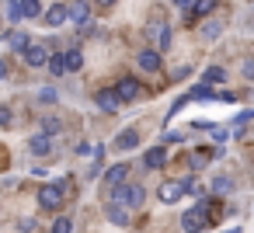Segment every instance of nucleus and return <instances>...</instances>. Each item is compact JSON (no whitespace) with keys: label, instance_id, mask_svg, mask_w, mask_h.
<instances>
[{"label":"nucleus","instance_id":"3","mask_svg":"<svg viewBox=\"0 0 254 233\" xmlns=\"http://www.w3.org/2000/svg\"><path fill=\"white\" fill-rule=\"evenodd\" d=\"M66 188H70L66 181L42 184V188H39V205H42V209H49V212H53V209H60V205H63V195H66Z\"/></svg>","mask_w":254,"mask_h":233},{"label":"nucleus","instance_id":"14","mask_svg":"<svg viewBox=\"0 0 254 233\" xmlns=\"http://www.w3.org/2000/svg\"><path fill=\"white\" fill-rule=\"evenodd\" d=\"M119 105H122V98H119V91H98V108L101 112H119Z\"/></svg>","mask_w":254,"mask_h":233},{"label":"nucleus","instance_id":"28","mask_svg":"<svg viewBox=\"0 0 254 233\" xmlns=\"http://www.w3.org/2000/svg\"><path fill=\"white\" fill-rule=\"evenodd\" d=\"M247 122H254V108H247V112H240V115H237V129H240V125H247Z\"/></svg>","mask_w":254,"mask_h":233},{"label":"nucleus","instance_id":"25","mask_svg":"<svg viewBox=\"0 0 254 233\" xmlns=\"http://www.w3.org/2000/svg\"><path fill=\"white\" fill-rule=\"evenodd\" d=\"M53 233H73V219H70V216H60V219L53 223Z\"/></svg>","mask_w":254,"mask_h":233},{"label":"nucleus","instance_id":"32","mask_svg":"<svg viewBox=\"0 0 254 233\" xmlns=\"http://www.w3.org/2000/svg\"><path fill=\"white\" fill-rule=\"evenodd\" d=\"M244 77H247V80H254V59H247V63H244Z\"/></svg>","mask_w":254,"mask_h":233},{"label":"nucleus","instance_id":"2","mask_svg":"<svg viewBox=\"0 0 254 233\" xmlns=\"http://www.w3.org/2000/svg\"><path fill=\"white\" fill-rule=\"evenodd\" d=\"M143 198H146L143 184H119V188H112V198H108V202H119V205H126V209H139Z\"/></svg>","mask_w":254,"mask_h":233},{"label":"nucleus","instance_id":"35","mask_svg":"<svg viewBox=\"0 0 254 233\" xmlns=\"http://www.w3.org/2000/svg\"><path fill=\"white\" fill-rule=\"evenodd\" d=\"M4 73H7V66H4V59H0V77H4Z\"/></svg>","mask_w":254,"mask_h":233},{"label":"nucleus","instance_id":"17","mask_svg":"<svg viewBox=\"0 0 254 233\" xmlns=\"http://www.w3.org/2000/svg\"><path fill=\"white\" fill-rule=\"evenodd\" d=\"M46 70H49L53 77H63V73H70V70H66V56L53 53V56H49V63H46Z\"/></svg>","mask_w":254,"mask_h":233},{"label":"nucleus","instance_id":"7","mask_svg":"<svg viewBox=\"0 0 254 233\" xmlns=\"http://www.w3.org/2000/svg\"><path fill=\"white\" fill-rule=\"evenodd\" d=\"M136 63H139V70H146V73H157L160 70V49H143L139 56H136Z\"/></svg>","mask_w":254,"mask_h":233},{"label":"nucleus","instance_id":"1","mask_svg":"<svg viewBox=\"0 0 254 233\" xmlns=\"http://www.w3.org/2000/svg\"><path fill=\"white\" fill-rule=\"evenodd\" d=\"M209 209H212V198H198V205L195 209H188L185 216H181V226H185V233H202L212 219H209Z\"/></svg>","mask_w":254,"mask_h":233},{"label":"nucleus","instance_id":"9","mask_svg":"<svg viewBox=\"0 0 254 233\" xmlns=\"http://www.w3.org/2000/svg\"><path fill=\"white\" fill-rule=\"evenodd\" d=\"M164 164H167V150H164V146H153V150L143 153V167H146V171H160Z\"/></svg>","mask_w":254,"mask_h":233},{"label":"nucleus","instance_id":"30","mask_svg":"<svg viewBox=\"0 0 254 233\" xmlns=\"http://www.w3.org/2000/svg\"><path fill=\"white\" fill-rule=\"evenodd\" d=\"M18 230H21V233H32V230H35V219H21Z\"/></svg>","mask_w":254,"mask_h":233},{"label":"nucleus","instance_id":"33","mask_svg":"<svg viewBox=\"0 0 254 233\" xmlns=\"http://www.w3.org/2000/svg\"><path fill=\"white\" fill-rule=\"evenodd\" d=\"M174 4H178L181 11H191V4H195V0H174Z\"/></svg>","mask_w":254,"mask_h":233},{"label":"nucleus","instance_id":"26","mask_svg":"<svg viewBox=\"0 0 254 233\" xmlns=\"http://www.w3.org/2000/svg\"><path fill=\"white\" fill-rule=\"evenodd\" d=\"M42 132L56 136V132H60V118H56V115H46V118H42Z\"/></svg>","mask_w":254,"mask_h":233},{"label":"nucleus","instance_id":"19","mask_svg":"<svg viewBox=\"0 0 254 233\" xmlns=\"http://www.w3.org/2000/svg\"><path fill=\"white\" fill-rule=\"evenodd\" d=\"M219 35H223V21H205V25H202V39H205V42H216Z\"/></svg>","mask_w":254,"mask_h":233},{"label":"nucleus","instance_id":"12","mask_svg":"<svg viewBox=\"0 0 254 233\" xmlns=\"http://www.w3.org/2000/svg\"><path fill=\"white\" fill-rule=\"evenodd\" d=\"M42 18H46V25H49V28H60V25L70 18V11H66L63 4H53V7H46V14H42Z\"/></svg>","mask_w":254,"mask_h":233},{"label":"nucleus","instance_id":"27","mask_svg":"<svg viewBox=\"0 0 254 233\" xmlns=\"http://www.w3.org/2000/svg\"><path fill=\"white\" fill-rule=\"evenodd\" d=\"M7 18H11V21H21V18H25V11H21V0H11V7H7Z\"/></svg>","mask_w":254,"mask_h":233},{"label":"nucleus","instance_id":"21","mask_svg":"<svg viewBox=\"0 0 254 233\" xmlns=\"http://www.w3.org/2000/svg\"><path fill=\"white\" fill-rule=\"evenodd\" d=\"M191 98H198V101H212V98H219L209 84H198V87H191Z\"/></svg>","mask_w":254,"mask_h":233},{"label":"nucleus","instance_id":"34","mask_svg":"<svg viewBox=\"0 0 254 233\" xmlns=\"http://www.w3.org/2000/svg\"><path fill=\"white\" fill-rule=\"evenodd\" d=\"M94 4H101V7H112V4H115V0H94Z\"/></svg>","mask_w":254,"mask_h":233},{"label":"nucleus","instance_id":"31","mask_svg":"<svg viewBox=\"0 0 254 233\" xmlns=\"http://www.w3.org/2000/svg\"><path fill=\"white\" fill-rule=\"evenodd\" d=\"M0 125H11V108L0 105Z\"/></svg>","mask_w":254,"mask_h":233},{"label":"nucleus","instance_id":"24","mask_svg":"<svg viewBox=\"0 0 254 233\" xmlns=\"http://www.w3.org/2000/svg\"><path fill=\"white\" fill-rule=\"evenodd\" d=\"M230 191H233V181L230 177H216L212 181V195H230Z\"/></svg>","mask_w":254,"mask_h":233},{"label":"nucleus","instance_id":"16","mask_svg":"<svg viewBox=\"0 0 254 233\" xmlns=\"http://www.w3.org/2000/svg\"><path fill=\"white\" fill-rule=\"evenodd\" d=\"M7 46L18 49V53H25L32 46V39H28V32H7Z\"/></svg>","mask_w":254,"mask_h":233},{"label":"nucleus","instance_id":"13","mask_svg":"<svg viewBox=\"0 0 254 233\" xmlns=\"http://www.w3.org/2000/svg\"><path fill=\"white\" fill-rule=\"evenodd\" d=\"M115 91H119L122 101H136V98H139V84H136L132 77H122V80L115 84Z\"/></svg>","mask_w":254,"mask_h":233},{"label":"nucleus","instance_id":"36","mask_svg":"<svg viewBox=\"0 0 254 233\" xmlns=\"http://www.w3.org/2000/svg\"><path fill=\"white\" fill-rule=\"evenodd\" d=\"M226 233H240V230H237V226H230V230H226Z\"/></svg>","mask_w":254,"mask_h":233},{"label":"nucleus","instance_id":"5","mask_svg":"<svg viewBox=\"0 0 254 233\" xmlns=\"http://www.w3.org/2000/svg\"><path fill=\"white\" fill-rule=\"evenodd\" d=\"M181 195H185V184H181V181H164V184L157 188V198H160L164 205H174Z\"/></svg>","mask_w":254,"mask_h":233},{"label":"nucleus","instance_id":"20","mask_svg":"<svg viewBox=\"0 0 254 233\" xmlns=\"http://www.w3.org/2000/svg\"><path fill=\"white\" fill-rule=\"evenodd\" d=\"M21 11H25V18H42L46 11H42V0H21Z\"/></svg>","mask_w":254,"mask_h":233},{"label":"nucleus","instance_id":"6","mask_svg":"<svg viewBox=\"0 0 254 233\" xmlns=\"http://www.w3.org/2000/svg\"><path fill=\"white\" fill-rule=\"evenodd\" d=\"M25 63L35 66V70L46 66V63H49V46H35V42H32V46L25 49Z\"/></svg>","mask_w":254,"mask_h":233},{"label":"nucleus","instance_id":"4","mask_svg":"<svg viewBox=\"0 0 254 233\" xmlns=\"http://www.w3.org/2000/svg\"><path fill=\"white\" fill-rule=\"evenodd\" d=\"M146 39L153 42V49L164 53V49L171 46V25H167V21H150V25H146Z\"/></svg>","mask_w":254,"mask_h":233},{"label":"nucleus","instance_id":"29","mask_svg":"<svg viewBox=\"0 0 254 233\" xmlns=\"http://www.w3.org/2000/svg\"><path fill=\"white\" fill-rule=\"evenodd\" d=\"M205 160H209V153H195V157H191V171H198V167H205Z\"/></svg>","mask_w":254,"mask_h":233},{"label":"nucleus","instance_id":"10","mask_svg":"<svg viewBox=\"0 0 254 233\" xmlns=\"http://www.w3.org/2000/svg\"><path fill=\"white\" fill-rule=\"evenodd\" d=\"M129 171H132L129 164H115V167H108V171H105V184H108V188H119V184H126Z\"/></svg>","mask_w":254,"mask_h":233},{"label":"nucleus","instance_id":"22","mask_svg":"<svg viewBox=\"0 0 254 233\" xmlns=\"http://www.w3.org/2000/svg\"><path fill=\"white\" fill-rule=\"evenodd\" d=\"M63 56H66V70H80V66H84L80 49H70V53H63Z\"/></svg>","mask_w":254,"mask_h":233},{"label":"nucleus","instance_id":"15","mask_svg":"<svg viewBox=\"0 0 254 233\" xmlns=\"http://www.w3.org/2000/svg\"><path fill=\"white\" fill-rule=\"evenodd\" d=\"M66 11H70V18L77 21V28H84V25H91V7L84 4V0H77V4H70Z\"/></svg>","mask_w":254,"mask_h":233},{"label":"nucleus","instance_id":"18","mask_svg":"<svg viewBox=\"0 0 254 233\" xmlns=\"http://www.w3.org/2000/svg\"><path fill=\"white\" fill-rule=\"evenodd\" d=\"M108 219L119 223V226H126V223H129V209L119 205V202H108Z\"/></svg>","mask_w":254,"mask_h":233},{"label":"nucleus","instance_id":"8","mask_svg":"<svg viewBox=\"0 0 254 233\" xmlns=\"http://www.w3.org/2000/svg\"><path fill=\"white\" fill-rule=\"evenodd\" d=\"M136 143H139V132H136V129H122L112 146H115L119 153H129V150H136Z\"/></svg>","mask_w":254,"mask_h":233},{"label":"nucleus","instance_id":"23","mask_svg":"<svg viewBox=\"0 0 254 233\" xmlns=\"http://www.w3.org/2000/svg\"><path fill=\"white\" fill-rule=\"evenodd\" d=\"M223 80H226V70L223 66H209L205 70V84H223Z\"/></svg>","mask_w":254,"mask_h":233},{"label":"nucleus","instance_id":"11","mask_svg":"<svg viewBox=\"0 0 254 233\" xmlns=\"http://www.w3.org/2000/svg\"><path fill=\"white\" fill-rule=\"evenodd\" d=\"M28 150H32L35 157H46V153H53V136H49V132H39V136H32V139H28Z\"/></svg>","mask_w":254,"mask_h":233}]
</instances>
